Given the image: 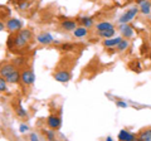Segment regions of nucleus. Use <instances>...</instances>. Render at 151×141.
<instances>
[{
  "mask_svg": "<svg viewBox=\"0 0 151 141\" xmlns=\"http://www.w3.org/2000/svg\"><path fill=\"white\" fill-rule=\"evenodd\" d=\"M33 39V33L30 29H20L19 32L15 33V44H14V48L12 52L20 50V49H25L28 50L29 48V44Z\"/></svg>",
  "mask_w": 151,
  "mask_h": 141,
  "instance_id": "obj_1",
  "label": "nucleus"
},
{
  "mask_svg": "<svg viewBox=\"0 0 151 141\" xmlns=\"http://www.w3.org/2000/svg\"><path fill=\"white\" fill-rule=\"evenodd\" d=\"M35 81V74L33 72V69L30 68H23L20 72V82L24 86H32Z\"/></svg>",
  "mask_w": 151,
  "mask_h": 141,
  "instance_id": "obj_2",
  "label": "nucleus"
},
{
  "mask_svg": "<svg viewBox=\"0 0 151 141\" xmlns=\"http://www.w3.org/2000/svg\"><path fill=\"white\" fill-rule=\"evenodd\" d=\"M5 27L10 33H17L23 29V23L20 19H17V18H9L5 23Z\"/></svg>",
  "mask_w": 151,
  "mask_h": 141,
  "instance_id": "obj_3",
  "label": "nucleus"
},
{
  "mask_svg": "<svg viewBox=\"0 0 151 141\" xmlns=\"http://www.w3.org/2000/svg\"><path fill=\"white\" fill-rule=\"evenodd\" d=\"M139 12H140V9H139L137 6H132V8H130L125 14H122V15H121V18H120V23H121V24H127L129 22H131L132 19H134L135 15H136V14H137Z\"/></svg>",
  "mask_w": 151,
  "mask_h": 141,
  "instance_id": "obj_4",
  "label": "nucleus"
},
{
  "mask_svg": "<svg viewBox=\"0 0 151 141\" xmlns=\"http://www.w3.org/2000/svg\"><path fill=\"white\" fill-rule=\"evenodd\" d=\"M17 69H19V68H17L12 62H8V63L4 62L0 64V77L6 78L9 74H12L14 70H17Z\"/></svg>",
  "mask_w": 151,
  "mask_h": 141,
  "instance_id": "obj_5",
  "label": "nucleus"
},
{
  "mask_svg": "<svg viewBox=\"0 0 151 141\" xmlns=\"http://www.w3.org/2000/svg\"><path fill=\"white\" fill-rule=\"evenodd\" d=\"M53 77L58 82H68L72 77V74H70L69 69H59L53 74Z\"/></svg>",
  "mask_w": 151,
  "mask_h": 141,
  "instance_id": "obj_6",
  "label": "nucleus"
},
{
  "mask_svg": "<svg viewBox=\"0 0 151 141\" xmlns=\"http://www.w3.org/2000/svg\"><path fill=\"white\" fill-rule=\"evenodd\" d=\"M60 124H62L60 117L57 115H50V116H48V119H47V125H48L52 130H58L60 127Z\"/></svg>",
  "mask_w": 151,
  "mask_h": 141,
  "instance_id": "obj_7",
  "label": "nucleus"
},
{
  "mask_svg": "<svg viewBox=\"0 0 151 141\" xmlns=\"http://www.w3.org/2000/svg\"><path fill=\"white\" fill-rule=\"evenodd\" d=\"M37 42H38L39 44L48 45V44H50V43H53L54 39H53V37H52L49 33L43 32V33H40V34L37 35Z\"/></svg>",
  "mask_w": 151,
  "mask_h": 141,
  "instance_id": "obj_8",
  "label": "nucleus"
},
{
  "mask_svg": "<svg viewBox=\"0 0 151 141\" xmlns=\"http://www.w3.org/2000/svg\"><path fill=\"white\" fill-rule=\"evenodd\" d=\"M28 62H29V58L24 57V55H19V57H15L12 59V63L15 65L17 68H25Z\"/></svg>",
  "mask_w": 151,
  "mask_h": 141,
  "instance_id": "obj_9",
  "label": "nucleus"
},
{
  "mask_svg": "<svg viewBox=\"0 0 151 141\" xmlns=\"http://www.w3.org/2000/svg\"><path fill=\"white\" fill-rule=\"evenodd\" d=\"M13 106H14V111H15V114L19 116V117H28V115H27V112H25V110L23 109V106H22V102H20V100H18V101H15L13 103Z\"/></svg>",
  "mask_w": 151,
  "mask_h": 141,
  "instance_id": "obj_10",
  "label": "nucleus"
},
{
  "mask_svg": "<svg viewBox=\"0 0 151 141\" xmlns=\"http://www.w3.org/2000/svg\"><path fill=\"white\" fill-rule=\"evenodd\" d=\"M60 27H62V29L67 30V32H72V30H74L76 28H77V24H76L74 20L65 19V20H63L62 23H60Z\"/></svg>",
  "mask_w": 151,
  "mask_h": 141,
  "instance_id": "obj_11",
  "label": "nucleus"
},
{
  "mask_svg": "<svg viewBox=\"0 0 151 141\" xmlns=\"http://www.w3.org/2000/svg\"><path fill=\"white\" fill-rule=\"evenodd\" d=\"M120 30L122 33V37H125L126 39H129V38H131V37L134 35V29H132L130 25H127V24H122L120 27Z\"/></svg>",
  "mask_w": 151,
  "mask_h": 141,
  "instance_id": "obj_12",
  "label": "nucleus"
},
{
  "mask_svg": "<svg viewBox=\"0 0 151 141\" xmlns=\"http://www.w3.org/2000/svg\"><path fill=\"white\" fill-rule=\"evenodd\" d=\"M8 83H19L20 82V70L17 69L14 70L12 74H9V76L5 78Z\"/></svg>",
  "mask_w": 151,
  "mask_h": 141,
  "instance_id": "obj_13",
  "label": "nucleus"
},
{
  "mask_svg": "<svg viewBox=\"0 0 151 141\" xmlns=\"http://www.w3.org/2000/svg\"><path fill=\"white\" fill-rule=\"evenodd\" d=\"M119 140H126V141H134L136 140V135L129 132L127 130H121L119 134Z\"/></svg>",
  "mask_w": 151,
  "mask_h": 141,
  "instance_id": "obj_14",
  "label": "nucleus"
},
{
  "mask_svg": "<svg viewBox=\"0 0 151 141\" xmlns=\"http://www.w3.org/2000/svg\"><path fill=\"white\" fill-rule=\"evenodd\" d=\"M88 34V28L86 27H77L76 29L73 30V35L76 37V38H84Z\"/></svg>",
  "mask_w": 151,
  "mask_h": 141,
  "instance_id": "obj_15",
  "label": "nucleus"
},
{
  "mask_svg": "<svg viewBox=\"0 0 151 141\" xmlns=\"http://www.w3.org/2000/svg\"><path fill=\"white\" fill-rule=\"evenodd\" d=\"M121 40H122L121 37H116V38H113V37H112V38H108V39L103 40V45L108 47V48H112V47H116Z\"/></svg>",
  "mask_w": 151,
  "mask_h": 141,
  "instance_id": "obj_16",
  "label": "nucleus"
},
{
  "mask_svg": "<svg viewBox=\"0 0 151 141\" xmlns=\"http://www.w3.org/2000/svg\"><path fill=\"white\" fill-rule=\"evenodd\" d=\"M137 140L139 141H144V140L151 141V129H145V130L141 131L137 136Z\"/></svg>",
  "mask_w": 151,
  "mask_h": 141,
  "instance_id": "obj_17",
  "label": "nucleus"
},
{
  "mask_svg": "<svg viewBox=\"0 0 151 141\" xmlns=\"http://www.w3.org/2000/svg\"><path fill=\"white\" fill-rule=\"evenodd\" d=\"M140 12L142 14H150L151 12V3L149 1V0H145V1L142 4H140Z\"/></svg>",
  "mask_w": 151,
  "mask_h": 141,
  "instance_id": "obj_18",
  "label": "nucleus"
},
{
  "mask_svg": "<svg viewBox=\"0 0 151 141\" xmlns=\"http://www.w3.org/2000/svg\"><path fill=\"white\" fill-rule=\"evenodd\" d=\"M113 25L111 24L110 22H101L98 23V24L96 25V29L97 32H101V30H107V29H112Z\"/></svg>",
  "mask_w": 151,
  "mask_h": 141,
  "instance_id": "obj_19",
  "label": "nucleus"
},
{
  "mask_svg": "<svg viewBox=\"0 0 151 141\" xmlns=\"http://www.w3.org/2000/svg\"><path fill=\"white\" fill-rule=\"evenodd\" d=\"M98 35L102 37V38H105V39L112 38V37L115 35V28H112V29H107V30H101V32H98Z\"/></svg>",
  "mask_w": 151,
  "mask_h": 141,
  "instance_id": "obj_20",
  "label": "nucleus"
},
{
  "mask_svg": "<svg viewBox=\"0 0 151 141\" xmlns=\"http://www.w3.org/2000/svg\"><path fill=\"white\" fill-rule=\"evenodd\" d=\"M78 22L81 23L83 27H86V28H91V27L93 25V19H92V18H89V17L78 18Z\"/></svg>",
  "mask_w": 151,
  "mask_h": 141,
  "instance_id": "obj_21",
  "label": "nucleus"
},
{
  "mask_svg": "<svg viewBox=\"0 0 151 141\" xmlns=\"http://www.w3.org/2000/svg\"><path fill=\"white\" fill-rule=\"evenodd\" d=\"M129 44L130 43H129V40H127V39H122L120 43L116 45V50L117 52H124L125 49L129 48Z\"/></svg>",
  "mask_w": 151,
  "mask_h": 141,
  "instance_id": "obj_22",
  "label": "nucleus"
},
{
  "mask_svg": "<svg viewBox=\"0 0 151 141\" xmlns=\"http://www.w3.org/2000/svg\"><path fill=\"white\" fill-rule=\"evenodd\" d=\"M9 15H10V9L8 6L0 5V19H5Z\"/></svg>",
  "mask_w": 151,
  "mask_h": 141,
  "instance_id": "obj_23",
  "label": "nucleus"
},
{
  "mask_svg": "<svg viewBox=\"0 0 151 141\" xmlns=\"http://www.w3.org/2000/svg\"><path fill=\"white\" fill-rule=\"evenodd\" d=\"M77 48V45L73 44V43H63L62 45H60V49L64 50V52H69V50H73Z\"/></svg>",
  "mask_w": 151,
  "mask_h": 141,
  "instance_id": "obj_24",
  "label": "nucleus"
},
{
  "mask_svg": "<svg viewBox=\"0 0 151 141\" xmlns=\"http://www.w3.org/2000/svg\"><path fill=\"white\" fill-rule=\"evenodd\" d=\"M8 90V82L4 77H0V92H5Z\"/></svg>",
  "mask_w": 151,
  "mask_h": 141,
  "instance_id": "obj_25",
  "label": "nucleus"
},
{
  "mask_svg": "<svg viewBox=\"0 0 151 141\" xmlns=\"http://www.w3.org/2000/svg\"><path fill=\"white\" fill-rule=\"evenodd\" d=\"M130 68L132 69V70H137V72H140L141 70V65H140V63L137 62V60H132V62L130 63Z\"/></svg>",
  "mask_w": 151,
  "mask_h": 141,
  "instance_id": "obj_26",
  "label": "nucleus"
},
{
  "mask_svg": "<svg viewBox=\"0 0 151 141\" xmlns=\"http://www.w3.org/2000/svg\"><path fill=\"white\" fill-rule=\"evenodd\" d=\"M28 6H29V1H28V0H24V1H22L19 4V9H22V10H24Z\"/></svg>",
  "mask_w": 151,
  "mask_h": 141,
  "instance_id": "obj_27",
  "label": "nucleus"
},
{
  "mask_svg": "<svg viewBox=\"0 0 151 141\" xmlns=\"http://www.w3.org/2000/svg\"><path fill=\"white\" fill-rule=\"evenodd\" d=\"M45 135H47V137H48V140H53V139H54V132H53V130L47 131Z\"/></svg>",
  "mask_w": 151,
  "mask_h": 141,
  "instance_id": "obj_28",
  "label": "nucleus"
},
{
  "mask_svg": "<svg viewBox=\"0 0 151 141\" xmlns=\"http://www.w3.org/2000/svg\"><path fill=\"white\" fill-rule=\"evenodd\" d=\"M116 106L122 107V109H126V107H127V103H126V102H122V101H117V102H116Z\"/></svg>",
  "mask_w": 151,
  "mask_h": 141,
  "instance_id": "obj_29",
  "label": "nucleus"
},
{
  "mask_svg": "<svg viewBox=\"0 0 151 141\" xmlns=\"http://www.w3.org/2000/svg\"><path fill=\"white\" fill-rule=\"evenodd\" d=\"M19 129H20V132H27V131H28V126H27V125H24V124H22V125H20V127H19Z\"/></svg>",
  "mask_w": 151,
  "mask_h": 141,
  "instance_id": "obj_30",
  "label": "nucleus"
},
{
  "mask_svg": "<svg viewBox=\"0 0 151 141\" xmlns=\"http://www.w3.org/2000/svg\"><path fill=\"white\" fill-rule=\"evenodd\" d=\"M22 1H24V0H10V3H13V4H17V5H19Z\"/></svg>",
  "mask_w": 151,
  "mask_h": 141,
  "instance_id": "obj_31",
  "label": "nucleus"
},
{
  "mask_svg": "<svg viewBox=\"0 0 151 141\" xmlns=\"http://www.w3.org/2000/svg\"><path fill=\"white\" fill-rule=\"evenodd\" d=\"M5 24H4V23L3 22H0V32H1V30H4V29H5Z\"/></svg>",
  "mask_w": 151,
  "mask_h": 141,
  "instance_id": "obj_32",
  "label": "nucleus"
},
{
  "mask_svg": "<svg viewBox=\"0 0 151 141\" xmlns=\"http://www.w3.org/2000/svg\"><path fill=\"white\" fill-rule=\"evenodd\" d=\"M30 139H32L33 141H35V140H38V136H37L35 134H32V135H30Z\"/></svg>",
  "mask_w": 151,
  "mask_h": 141,
  "instance_id": "obj_33",
  "label": "nucleus"
},
{
  "mask_svg": "<svg viewBox=\"0 0 151 141\" xmlns=\"http://www.w3.org/2000/svg\"><path fill=\"white\" fill-rule=\"evenodd\" d=\"M135 1H136V3H137V4H142V3L145 1V0H135Z\"/></svg>",
  "mask_w": 151,
  "mask_h": 141,
  "instance_id": "obj_34",
  "label": "nucleus"
}]
</instances>
